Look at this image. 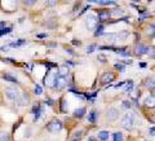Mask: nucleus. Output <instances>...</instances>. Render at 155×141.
Instances as JSON below:
<instances>
[{"mask_svg":"<svg viewBox=\"0 0 155 141\" xmlns=\"http://www.w3.org/2000/svg\"><path fill=\"white\" fill-rule=\"evenodd\" d=\"M135 120H136L135 113H127L125 115H124V118L121 119V126H123L124 128L129 130V128L133 127V124H135Z\"/></svg>","mask_w":155,"mask_h":141,"instance_id":"obj_1","label":"nucleus"},{"mask_svg":"<svg viewBox=\"0 0 155 141\" xmlns=\"http://www.w3.org/2000/svg\"><path fill=\"white\" fill-rule=\"evenodd\" d=\"M62 128V122L59 119H52L48 124H47V130L49 132H57Z\"/></svg>","mask_w":155,"mask_h":141,"instance_id":"obj_2","label":"nucleus"},{"mask_svg":"<svg viewBox=\"0 0 155 141\" xmlns=\"http://www.w3.org/2000/svg\"><path fill=\"white\" fill-rule=\"evenodd\" d=\"M5 96L9 100H18L21 96V93L16 87H8V88H5Z\"/></svg>","mask_w":155,"mask_h":141,"instance_id":"obj_3","label":"nucleus"},{"mask_svg":"<svg viewBox=\"0 0 155 141\" xmlns=\"http://www.w3.org/2000/svg\"><path fill=\"white\" fill-rule=\"evenodd\" d=\"M66 78H63V76H61L59 74H57V76H56V79H54V84H53V87L56 88V89H61V88H63L66 85Z\"/></svg>","mask_w":155,"mask_h":141,"instance_id":"obj_4","label":"nucleus"},{"mask_svg":"<svg viewBox=\"0 0 155 141\" xmlns=\"http://www.w3.org/2000/svg\"><path fill=\"white\" fill-rule=\"evenodd\" d=\"M106 118L109 120H116L119 118V110L116 107H110V109H107L106 111Z\"/></svg>","mask_w":155,"mask_h":141,"instance_id":"obj_5","label":"nucleus"},{"mask_svg":"<svg viewBox=\"0 0 155 141\" xmlns=\"http://www.w3.org/2000/svg\"><path fill=\"white\" fill-rule=\"evenodd\" d=\"M87 27L89 30H94L97 27V17L94 14H88L87 16Z\"/></svg>","mask_w":155,"mask_h":141,"instance_id":"obj_6","label":"nucleus"},{"mask_svg":"<svg viewBox=\"0 0 155 141\" xmlns=\"http://www.w3.org/2000/svg\"><path fill=\"white\" fill-rule=\"evenodd\" d=\"M149 51H150V48L147 47V45H144V44H136V47H135V52L137 54H145V53H149Z\"/></svg>","mask_w":155,"mask_h":141,"instance_id":"obj_7","label":"nucleus"},{"mask_svg":"<svg viewBox=\"0 0 155 141\" xmlns=\"http://www.w3.org/2000/svg\"><path fill=\"white\" fill-rule=\"evenodd\" d=\"M114 78H115V75H114L113 73H110V71H106V73L102 74V78H101V82L102 83H111L114 80Z\"/></svg>","mask_w":155,"mask_h":141,"instance_id":"obj_8","label":"nucleus"},{"mask_svg":"<svg viewBox=\"0 0 155 141\" xmlns=\"http://www.w3.org/2000/svg\"><path fill=\"white\" fill-rule=\"evenodd\" d=\"M32 114H34V122L39 120L40 115L43 114V107L40 106V105H35V106L32 107Z\"/></svg>","mask_w":155,"mask_h":141,"instance_id":"obj_9","label":"nucleus"},{"mask_svg":"<svg viewBox=\"0 0 155 141\" xmlns=\"http://www.w3.org/2000/svg\"><path fill=\"white\" fill-rule=\"evenodd\" d=\"M144 104H145V106H146V107H154L155 106V96H154V95L147 96L146 99H145Z\"/></svg>","mask_w":155,"mask_h":141,"instance_id":"obj_10","label":"nucleus"},{"mask_svg":"<svg viewBox=\"0 0 155 141\" xmlns=\"http://www.w3.org/2000/svg\"><path fill=\"white\" fill-rule=\"evenodd\" d=\"M111 16V12H109V11H100L98 12V20L100 21H105V20H109V17Z\"/></svg>","mask_w":155,"mask_h":141,"instance_id":"obj_11","label":"nucleus"},{"mask_svg":"<svg viewBox=\"0 0 155 141\" xmlns=\"http://www.w3.org/2000/svg\"><path fill=\"white\" fill-rule=\"evenodd\" d=\"M145 85H146L147 88H150V89L155 88V76H149V78L145 80Z\"/></svg>","mask_w":155,"mask_h":141,"instance_id":"obj_12","label":"nucleus"},{"mask_svg":"<svg viewBox=\"0 0 155 141\" xmlns=\"http://www.w3.org/2000/svg\"><path fill=\"white\" fill-rule=\"evenodd\" d=\"M97 136H98V140H101V141H107V140H109V137H110V133L107 132V131H100Z\"/></svg>","mask_w":155,"mask_h":141,"instance_id":"obj_13","label":"nucleus"},{"mask_svg":"<svg viewBox=\"0 0 155 141\" xmlns=\"http://www.w3.org/2000/svg\"><path fill=\"white\" fill-rule=\"evenodd\" d=\"M26 43H27V40H25V39H18L17 42L9 43L8 47H14V48H17V47H21V45H25Z\"/></svg>","mask_w":155,"mask_h":141,"instance_id":"obj_14","label":"nucleus"},{"mask_svg":"<svg viewBox=\"0 0 155 141\" xmlns=\"http://www.w3.org/2000/svg\"><path fill=\"white\" fill-rule=\"evenodd\" d=\"M97 117H98L97 111L96 110H92L89 114H88V122H90V123H96Z\"/></svg>","mask_w":155,"mask_h":141,"instance_id":"obj_15","label":"nucleus"},{"mask_svg":"<svg viewBox=\"0 0 155 141\" xmlns=\"http://www.w3.org/2000/svg\"><path fill=\"white\" fill-rule=\"evenodd\" d=\"M115 53L119 54V56H121V57H129L131 52H128L125 48H118V49L115 51Z\"/></svg>","mask_w":155,"mask_h":141,"instance_id":"obj_16","label":"nucleus"},{"mask_svg":"<svg viewBox=\"0 0 155 141\" xmlns=\"http://www.w3.org/2000/svg\"><path fill=\"white\" fill-rule=\"evenodd\" d=\"M3 78L5 80H8V82H12V83H18V79L16 78V76H13V75H11V74H8V73H5V74H3Z\"/></svg>","mask_w":155,"mask_h":141,"instance_id":"obj_17","label":"nucleus"},{"mask_svg":"<svg viewBox=\"0 0 155 141\" xmlns=\"http://www.w3.org/2000/svg\"><path fill=\"white\" fill-rule=\"evenodd\" d=\"M59 75L61 76H63V78H66V76L69 75V68H67V65H62L61 68H59Z\"/></svg>","mask_w":155,"mask_h":141,"instance_id":"obj_18","label":"nucleus"},{"mask_svg":"<svg viewBox=\"0 0 155 141\" xmlns=\"http://www.w3.org/2000/svg\"><path fill=\"white\" fill-rule=\"evenodd\" d=\"M84 113H85L84 107H79V109H76V110L74 111V117H76V118H82V117L84 115Z\"/></svg>","mask_w":155,"mask_h":141,"instance_id":"obj_19","label":"nucleus"},{"mask_svg":"<svg viewBox=\"0 0 155 141\" xmlns=\"http://www.w3.org/2000/svg\"><path fill=\"white\" fill-rule=\"evenodd\" d=\"M18 102H20V105H27L28 104V97L26 96L25 93H22L20 96V99H18Z\"/></svg>","mask_w":155,"mask_h":141,"instance_id":"obj_20","label":"nucleus"},{"mask_svg":"<svg viewBox=\"0 0 155 141\" xmlns=\"http://www.w3.org/2000/svg\"><path fill=\"white\" fill-rule=\"evenodd\" d=\"M111 14H113V16H123V14H124V9L120 8V7H119V8H115V9L111 11Z\"/></svg>","mask_w":155,"mask_h":141,"instance_id":"obj_21","label":"nucleus"},{"mask_svg":"<svg viewBox=\"0 0 155 141\" xmlns=\"http://www.w3.org/2000/svg\"><path fill=\"white\" fill-rule=\"evenodd\" d=\"M61 110L63 111V113H67L69 104H67V101H66V100H62V101H61Z\"/></svg>","mask_w":155,"mask_h":141,"instance_id":"obj_22","label":"nucleus"},{"mask_svg":"<svg viewBox=\"0 0 155 141\" xmlns=\"http://www.w3.org/2000/svg\"><path fill=\"white\" fill-rule=\"evenodd\" d=\"M96 36H101L104 35V25H100L98 27H96V32H94Z\"/></svg>","mask_w":155,"mask_h":141,"instance_id":"obj_23","label":"nucleus"},{"mask_svg":"<svg viewBox=\"0 0 155 141\" xmlns=\"http://www.w3.org/2000/svg\"><path fill=\"white\" fill-rule=\"evenodd\" d=\"M94 3L100 4V5H115V1H102V0H96Z\"/></svg>","mask_w":155,"mask_h":141,"instance_id":"obj_24","label":"nucleus"},{"mask_svg":"<svg viewBox=\"0 0 155 141\" xmlns=\"http://www.w3.org/2000/svg\"><path fill=\"white\" fill-rule=\"evenodd\" d=\"M113 137H114V141H124L121 132H115V133L113 135Z\"/></svg>","mask_w":155,"mask_h":141,"instance_id":"obj_25","label":"nucleus"},{"mask_svg":"<svg viewBox=\"0 0 155 141\" xmlns=\"http://www.w3.org/2000/svg\"><path fill=\"white\" fill-rule=\"evenodd\" d=\"M132 89H133V82L129 80V82H127V85H125L124 91H125V92H132Z\"/></svg>","mask_w":155,"mask_h":141,"instance_id":"obj_26","label":"nucleus"},{"mask_svg":"<svg viewBox=\"0 0 155 141\" xmlns=\"http://www.w3.org/2000/svg\"><path fill=\"white\" fill-rule=\"evenodd\" d=\"M0 141H9V135L7 132H0Z\"/></svg>","mask_w":155,"mask_h":141,"instance_id":"obj_27","label":"nucleus"},{"mask_svg":"<svg viewBox=\"0 0 155 141\" xmlns=\"http://www.w3.org/2000/svg\"><path fill=\"white\" fill-rule=\"evenodd\" d=\"M12 31V26H9V27H5L4 30L0 31V36H3V35H7V34H11Z\"/></svg>","mask_w":155,"mask_h":141,"instance_id":"obj_28","label":"nucleus"},{"mask_svg":"<svg viewBox=\"0 0 155 141\" xmlns=\"http://www.w3.org/2000/svg\"><path fill=\"white\" fill-rule=\"evenodd\" d=\"M34 92H35V95H42V93H43V88L40 87L39 84H35V87H34Z\"/></svg>","mask_w":155,"mask_h":141,"instance_id":"obj_29","label":"nucleus"},{"mask_svg":"<svg viewBox=\"0 0 155 141\" xmlns=\"http://www.w3.org/2000/svg\"><path fill=\"white\" fill-rule=\"evenodd\" d=\"M97 48V45L96 44H90V45H88L87 47V52L88 53H92V52H94V49Z\"/></svg>","mask_w":155,"mask_h":141,"instance_id":"obj_30","label":"nucleus"},{"mask_svg":"<svg viewBox=\"0 0 155 141\" xmlns=\"http://www.w3.org/2000/svg\"><path fill=\"white\" fill-rule=\"evenodd\" d=\"M115 68L118 69L119 71H121V73H123V71L125 70V68H124V65L121 64V62H119V64H115Z\"/></svg>","mask_w":155,"mask_h":141,"instance_id":"obj_31","label":"nucleus"},{"mask_svg":"<svg viewBox=\"0 0 155 141\" xmlns=\"http://www.w3.org/2000/svg\"><path fill=\"white\" fill-rule=\"evenodd\" d=\"M147 30H149L147 32H149L150 35H155V26H154V25H151L149 28H147Z\"/></svg>","mask_w":155,"mask_h":141,"instance_id":"obj_32","label":"nucleus"},{"mask_svg":"<svg viewBox=\"0 0 155 141\" xmlns=\"http://www.w3.org/2000/svg\"><path fill=\"white\" fill-rule=\"evenodd\" d=\"M123 107H125V109H128V107H132V104H131V101H124L123 102Z\"/></svg>","mask_w":155,"mask_h":141,"instance_id":"obj_33","label":"nucleus"},{"mask_svg":"<svg viewBox=\"0 0 155 141\" xmlns=\"http://www.w3.org/2000/svg\"><path fill=\"white\" fill-rule=\"evenodd\" d=\"M132 60H124V61H121V64H123V65H131V64H132Z\"/></svg>","mask_w":155,"mask_h":141,"instance_id":"obj_34","label":"nucleus"},{"mask_svg":"<svg viewBox=\"0 0 155 141\" xmlns=\"http://www.w3.org/2000/svg\"><path fill=\"white\" fill-rule=\"evenodd\" d=\"M125 83H127V82H120L119 84H115V88H120V87H123V85L125 84Z\"/></svg>","mask_w":155,"mask_h":141,"instance_id":"obj_35","label":"nucleus"},{"mask_svg":"<svg viewBox=\"0 0 155 141\" xmlns=\"http://www.w3.org/2000/svg\"><path fill=\"white\" fill-rule=\"evenodd\" d=\"M149 132L151 133V136H155V127H151V128H150Z\"/></svg>","mask_w":155,"mask_h":141,"instance_id":"obj_36","label":"nucleus"},{"mask_svg":"<svg viewBox=\"0 0 155 141\" xmlns=\"http://www.w3.org/2000/svg\"><path fill=\"white\" fill-rule=\"evenodd\" d=\"M36 38H40V39H43V38H47V34H45V32H44V34H38Z\"/></svg>","mask_w":155,"mask_h":141,"instance_id":"obj_37","label":"nucleus"},{"mask_svg":"<svg viewBox=\"0 0 155 141\" xmlns=\"http://www.w3.org/2000/svg\"><path fill=\"white\" fill-rule=\"evenodd\" d=\"M5 28V22H0V31Z\"/></svg>","mask_w":155,"mask_h":141,"instance_id":"obj_38","label":"nucleus"},{"mask_svg":"<svg viewBox=\"0 0 155 141\" xmlns=\"http://www.w3.org/2000/svg\"><path fill=\"white\" fill-rule=\"evenodd\" d=\"M138 66H140V68H146V64H145V62H141V64H138Z\"/></svg>","mask_w":155,"mask_h":141,"instance_id":"obj_39","label":"nucleus"},{"mask_svg":"<svg viewBox=\"0 0 155 141\" xmlns=\"http://www.w3.org/2000/svg\"><path fill=\"white\" fill-rule=\"evenodd\" d=\"M35 1H25V4L26 5H32V4H34Z\"/></svg>","mask_w":155,"mask_h":141,"instance_id":"obj_40","label":"nucleus"},{"mask_svg":"<svg viewBox=\"0 0 155 141\" xmlns=\"http://www.w3.org/2000/svg\"><path fill=\"white\" fill-rule=\"evenodd\" d=\"M74 44H78V45H80V42H79V40H78V42H76V40H74Z\"/></svg>","mask_w":155,"mask_h":141,"instance_id":"obj_41","label":"nucleus"},{"mask_svg":"<svg viewBox=\"0 0 155 141\" xmlns=\"http://www.w3.org/2000/svg\"><path fill=\"white\" fill-rule=\"evenodd\" d=\"M154 26H155V22H154Z\"/></svg>","mask_w":155,"mask_h":141,"instance_id":"obj_42","label":"nucleus"},{"mask_svg":"<svg viewBox=\"0 0 155 141\" xmlns=\"http://www.w3.org/2000/svg\"><path fill=\"white\" fill-rule=\"evenodd\" d=\"M145 141H147V140H145Z\"/></svg>","mask_w":155,"mask_h":141,"instance_id":"obj_43","label":"nucleus"}]
</instances>
